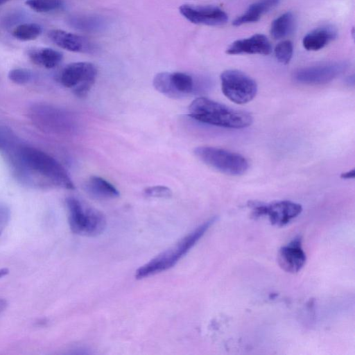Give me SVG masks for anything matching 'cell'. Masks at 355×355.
<instances>
[{"label": "cell", "mask_w": 355, "mask_h": 355, "mask_svg": "<svg viewBox=\"0 0 355 355\" xmlns=\"http://www.w3.org/2000/svg\"><path fill=\"white\" fill-rule=\"evenodd\" d=\"M16 174L23 180L39 177L58 187L73 189L74 184L65 168L53 157L37 148L17 144L8 154Z\"/></svg>", "instance_id": "1"}, {"label": "cell", "mask_w": 355, "mask_h": 355, "mask_svg": "<svg viewBox=\"0 0 355 355\" xmlns=\"http://www.w3.org/2000/svg\"><path fill=\"white\" fill-rule=\"evenodd\" d=\"M188 110L191 118L212 125L240 129L252 123V117L248 112L232 109L206 97L194 99Z\"/></svg>", "instance_id": "2"}, {"label": "cell", "mask_w": 355, "mask_h": 355, "mask_svg": "<svg viewBox=\"0 0 355 355\" xmlns=\"http://www.w3.org/2000/svg\"><path fill=\"white\" fill-rule=\"evenodd\" d=\"M216 220V217H212L206 220L174 245L141 266L136 271L135 278L144 279L174 266L196 245Z\"/></svg>", "instance_id": "3"}, {"label": "cell", "mask_w": 355, "mask_h": 355, "mask_svg": "<svg viewBox=\"0 0 355 355\" xmlns=\"http://www.w3.org/2000/svg\"><path fill=\"white\" fill-rule=\"evenodd\" d=\"M66 205L69 225L73 233L94 237L105 231L107 220L105 215L99 210L83 203L74 197L67 198Z\"/></svg>", "instance_id": "4"}, {"label": "cell", "mask_w": 355, "mask_h": 355, "mask_svg": "<svg viewBox=\"0 0 355 355\" xmlns=\"http://www.w3.org/2000/svg\"><path fill=\"white\" fill-rule=\"evenodd\" d=\"M194 155L209 166L230 175H241L246 172L249 164L240 154L213 146H198Z\"/></svg>", "instance_id": "5"}, {"label": "cell", "mask_w": 355, "mask_h": 355, "mask_svg": "<svg viewBox=\"0 0 355 355\" xmlns=\"http://www.w3.org/2000/svg\"><path fill=\"white\" fill-rule=\"evenodd\" d=\"M220 82L223 94L236 104L251 101L257 92L254 80L239 70L224 71L220 74Z\"/></svg>", "instance_id": "6"}, {"label": "cell", "mask_w": 355, "mask_h": 355, "mask_svg": "<svg viewBox=\"0 0 355 355\" xmlns=\"http://www.w3.org/2000/svg\"><path fill=\"white\" fill-rule=\"evenodd\" d=\"M96 75V67L92 63L73 62L63 69L60 82L65 87L72 89L78 97H85L94 84Z\"/></svg>", "instance_id": "7"}, {"label": "cell", "mask_w": 355, "mask_h": 355, "mask_svg": "<svg viewBox=\"0 0 355 355\" xmlns=\"http://www.w3.org/2000/svg\"><path fill=\"white\" fill-rule=\"evenodd\" d=\"M153 84L156 90L170 98H181L194 90L193 78L182 72H161L153 78Z\"/></svg>", "instance_id": "8"}, {"label": "cell", "mask_w": 355, "mask_h": 355, "mask_svg": "<svg viewBox=\"0 0 355 355\" xmlns=\"http://www.w3.org/2000/svg\"><path fill=\"white\" fill-rule=\"evenodd\" d=\"M348 67L346 62H333L302 68L294 73V79L306 85L328 83L342 74Z\"/></svg>", "instance_id": "9"}, {"label": "cell", "mask_w": 355, "mask_h": 355, "mask_svg": "<svg viewBox=\"0 0 355 355\" xmlns=\"http://www.w3.org/2000/svg\"><path fill=\"white\" fill-rule=\"evenodd\" d=\"M180 12L187 19L196 24L220 26L228 20L227 13L214 6L184 4L180 7Z\"/></svg>", "instance_id": "10"}, {"label": "cell", "mask_w": 355, "mask_h": 355, "mask_svg": "<svg viewBox=\"0 0 355 355\" xmlns=\"http://www.w3.org/2000/svg\"><path fill=\"white\" fill-rule=\"evenodd\" d=\"M259 211L261 216H268L272 225L282 227L300 214L302 207L290 200H280L270 204L261 202Z\"/></svg>", "instance_id": "11"}, {"label": "cell", "mask_w": 355, "mask_h": 355, "mask_svg": "<svg viewBox=\"0 0 355 355\" xmlns=\"http://www.w3.org/2000/svg\"><path fill=\"white\" fill-rule=\"evenodd\" d=\"M301 243V238L298 236L291 241L289 244L280 248L277 261L286 272L295 273L304 266L306 258Z\"/></svg>", "instance_id": "12"}, {"label": "cell", "mask_w": 355, "mask_h": 355, "mask_svg": "<svg viewBox=\"0 0 355 355\" xmlns=\"http://www.w3.org/2000/svg\"><path fill=\"white\" fill-rule=\"evenodd\" d=\"M48 37L58 46L69 51L92 53L94 51V44L87 38L65 31L51 30Z\"/></svg>", "instance_id": "13"}, {"label": "cell", "mask_w": 355, "mask_h": 355, "mask_svg": "<svg viewBox=\"0 0 355 355\" xmlns=\"http://www.w3.org/2000/svg\"><path fill=\"white\" fill-rule=\"evenodd\" d=\"M271 51L272 46L270 41L262 34H255L248 38L236 40L226 50V53L230 55H268Z\"/></svg>", "instance_id": "14"}, {"label": "cell", "mask_w": 355, "mask_h": 355, "mask_svg": "<svg viewBox=\"0 0 355 355\" xmlns=\"http://www.w3.org/2000/svg\"><path fill=\"white\" fill-rule=\"evenodd\" d=\"M337 34L333 26H323L308 33L302 40V44L308 51H318L335 40Z\"/></svg>", "instance_id": "15"}, {"label": "cell", "mask_w": 355, "mask_h": 355, "mask_svg": "<svg viewBox=\"0 0 355 355\" xmlns=\"http://www.w3.org/2000/svg\"><path fill=\"white\" fill-rule=\"evenodd\" d=\"M84 187L88 194L98 199H112L120 195L119 191L112 184L96 175L89 177Z\"/></svg>", "instance_id": "16"}, {"label": "cell", "mask_w": 355, "mask_h": 355, "mask_svg": "<svg viewBox=\"0 0 355 355\" xmlns=\"http://www.w3.org/2000/svg\"><path fill=\"white\" fill-rule=\"evenodd\" d=\"M279 0H259L251 4L247 10L237 17L233 21L234 26H238L245 24L256 22L261 16L276 7Z\"/></svg>", "instance_id": "17"}, {"label": "cell", "mask_w": 355, "mask_h": 355, "mask_svg": "<svg viewBox=\"0 0 355 355\" xmlns=\"http://www.w3.org/2000/svg\"><path fill=\"white\" fill-rule=\"evenodd\" d=\"M28 57L33 63L47 69H52L61 62L63 55L58 51L45 47L29 51Z\"/></svg>", "instance_id": "18"}, {"label": "cell", "mask_w": 355, "mask_h": 355, "mask_svg": "<svg viewBox=\"0 0 355 355\" xmlns=\"http://www.w3.org/2000/svg\"><path fill=\"white\" fill-rule=\"evenodd\" d=\"M295 19L291 12H286L277 17L271 24L270 33L275 39H282L290 35L295 28Z\"/></svg>", "instance_id": "19"}, {"label": "cell", "mask_w": 355, "mask_h": 355, "mask_svg": "<svg viewBox=\"0 0 355 355\" xmlns=\"http://www.w3.org/2000/svg\"><path fill=\"white\" fill-rule=\"evenodd\" d=\"M42 33V27L37 23L27 22L19 24L12 31V36L21 41H32Z\"/></svg>", "instance_id": "20"}, {"label": "cell", "mask_w": 355, "mask_h": 355, "mask_svg": "<svg viewBox=\"0 0 355 355\" xmlns=\"http://www.w3.org/2000/svg\"><path fill=\"white\" fill-rule=\"evenodd\" d=\"M25 3L31 10L46 13L60 9L63 6L62 0H26Z\"/></svg>", "instance_id": "21"}, {"label": "cell", "mask_w": 355, "mask_h": 355, "mask_svg": "<svg viewBox=\"0 0 355 355\" xmlns=\"http://www.w3.org/2000/svg\"><path fill=\"white\" fill-rule=\"evenodd\" d=\"M293 53V46L291 41L284 40L279 42L275 49V55L277 60L286 64L291 61Z\"/></svg>", "instance_id": "22"}, {"label": "cell", "mask_w": 355, "mask_h": 355, "mask_svg": "<svg viewBox=\"0 0 355 355\" xmlns=\"http://www.w3.org/2000/svg\"><path fill=\"white\" fill-rule=\"evenodd\" d=\"M17 144V141L12 133L5 127L0 125V150L7 154Z\"/></svg>", "instance_id": "23"}, {"label": "cell", "mask_w": 355, "mask_h": 355, "mask_svg": "<svg viewBox=\"0 0 355 355\" xmlns=\"http://www.w3.org/2000/svg\"><path fill=\"white\" fill-rule=\"evenodd\" d=\"M8 76L12 82L18 85H23L31 80L33 73L27 69L16 68L10 70Z\"/></svg>", "instance_id": "24"}, {"label": "cell", "mask_w": 355, "mask_h": 355, "mask_svg": "<svg viewBox=\"0 0 355 355\" xmlns=\"http://www.w3.org/2000/svg\"><path fill=\"white\" fill-rule=\"evenodd\" d=\"M144 194L148 197L168 198L172 196V190L163 185H156L146 187L144 191Z\"/></svg>", "instance_id": "25"}, {"label": "cell", "mask_w": 355, "mask_h": 355, "mask_svg": "<svg viewBox=\"0 0 355 355\" xmlns=\"http://www.w3.org/2000/svg\"><path fill=\"white\" fill-rule=\"evenodd\" d=\"M10 218V209L6 205L0 203V235L8 225Z\"/></svg>", "instance_id": "26"}, {"label": "cell", "mask_w": 355, "mask_h": 355, "mask_svg": "<svg viewBox=\"0 0 355 355\" xmlns=\"http://www.w3.org/2000/svg\"><path fill=\"white\" fill-rule=\"evenodd\" d=\"M354 176H355L354 169H352L351 171H349L347 172L342 173L340 175L341 178H343V179H352V178H354Z\"/></svg>", "instance_id": "27"}, {"label": "cell", "mask_w": 355, "mask_h": 355, "mask_svg": "<svg viewBox=\"0 0 355 355\" xmlns=\"http://www.w3.org/2000/svg\"><path fill=\"white\" fill-rule=\"evenodd\" d=\"M8 302L6 300L0 298V314L6 309Z\"/></svg>", "instance_id": "28"}, {"label": "cell", "mask_w": 355, "mask_h": 355, "mask_svg": "<svg viewBox=\"0 0 355 355\" xmlns=\"http://www.w3.org/2000/svg\"><path fill=\"white\" fill-rule=\"evenodd\" d=\"M9 272V270L8 268H1L0 269V279L2 278L3 277L7 275Z\"/></svg>", "instance_id": "29"}, {"label": "cell", "mask_w": 355, "mask_h": 355, "mask_svg": "<svg viewBox=\"0 0 355 355\" xmlns=\"http://www.w3.org/2000/svg\"><path fill=\"white\" fill-rule=\"evenodd\" d=\"M9 0H0V5H2L3 3H5L6 2H7Z\"/></svg>", "instance_id": "30"}]
</instances>
